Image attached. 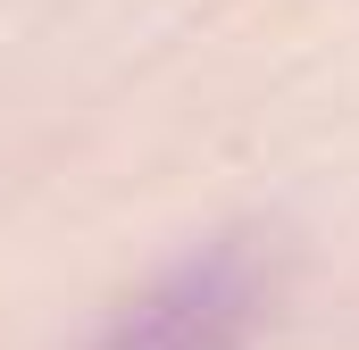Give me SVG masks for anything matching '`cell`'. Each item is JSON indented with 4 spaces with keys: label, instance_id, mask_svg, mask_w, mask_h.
<instances>
[{
    "label": "cell",
    "instance_id": "1",
    "mask_svg": "<svg viewBox=\"0 0 359 350\" xmlns=\"http://www.w3.org/2000/svg\"><path fill=\"white\" fill-rule=\"evenodd\" d=\"M268 300L276 275L259 242L226 234V242L176 259L151 292H134L117 309V326L100 334V350H251V334L268 326Z\"/></svg>",
    "mask_w": 359,
    "mask_h": 350
}]
</instances>
